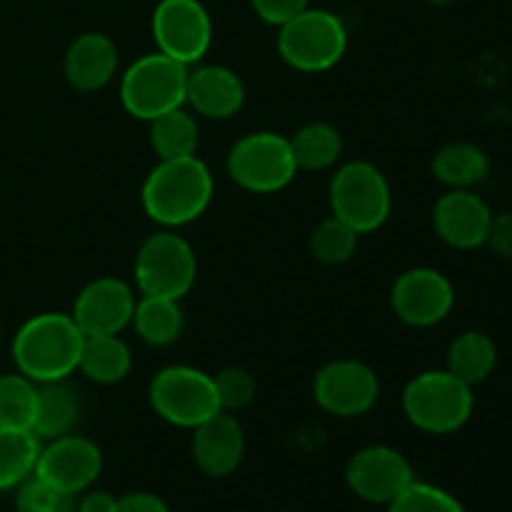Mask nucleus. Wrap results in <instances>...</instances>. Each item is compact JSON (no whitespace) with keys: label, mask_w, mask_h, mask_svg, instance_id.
<instances>
[{"label":"nucleus","mask_w":512,"mask_h":512,"mask_svg":"<svg viewBox=\"0 0 512 512\" xmlns=\"http://www.w3.org/2000/svg\"><path fill=\"white\" fill-rule=\"evenodd\" d=\"M215 178L198 155L158 160L140 188L143 213L160 228L178 230L195 223L210 208Z\"/></svg>","instance_id":"obj_1"},{"label":"nucleus","mask_w":512,"mask_h":512,"mask_svg":"<svg viewBox=\"0 0 512 512\" xmlns=\"http://www.w3.org/2000/svg\"><path fill=\"white\" fill-rule=\"evenodd\" d=\"M83 338L70 313L33 315L13 338L15 370L33 383L68 380L78 370Z\"/></svg>","instance_id":"obj_2"},{"label":"nucleus","mask_w":512,"mask_h":512,"mask_svg":"<svg viewBox=\"0 0 512 512\" xmlns=\"http://www.w3.org/2000/svg\"><path fill=\"white\" fill-rule=\"evenodd\" d=\"M400 405L413 428L428 435H450L470 420L475 395L450 370H425L405 385Z\"/></svg>","instance_id":"obj_3"},{"label":"nucleus","mask_w":512,"mask_h":512,"mask_svg":"<svg viewBox=\"0 0 512 512\" xmlns=\"http://www.w3.org/2000/svg\"><path fill=\"white\" fill-rule=\"evenodd\" d=\"M330 213L348 223L358 235L383 228L393 210V190L378 165L350 160L335 170L328 190Z\"/></svg>","instance_id":"obj_4"},{"label":"nucleus","mask_w":512,"mask_h":512,"mask_svg":"<svg viewBox=\"0 0 512 512\" xmlns=\"http://www.w3.org/2000/svg\"><path fill=\"white\" fill-rule=\"evenodd\" d=\"M348 28L343 18L323 8H305L278 25V53L300 73H325L348 53Z\"/></svg>","instance_id":"obj_5"},{"label":"nucleus","mask_w":512,"mask_h":512,"mask_svg":"<svg viewBox=\"0 0 512 512\" xmlns=\"http://www.w3.org/2000/svg\"><path fill=\"white\" fill-rule=\"evenodd\" d=\"M133 278L140 295L183 300L198 278V258L190 240L170 228L148 235L135 253Z\"/></svg>","instance_id":"obj_6"},{"label":"nucleus","mask_w":512,"mask_h":512,"mask_svg":"<svg viewBox=\"0 0 512 512\" xmlns=\"http://www.w3.org/2000/svg\"><path fill=\"white\" fill-rule=\"evenodd\" d=\"M230 180L255 195L280 193L300 173L288 135L258 130L235 140L225 158Z\"/></svg>","instance_id":"obj_7"},{"label":"nucleus","mask_w":512,"mask_h":512,"mask_svg":"<svg viewBox=\"0 0 512 512\" xmlns=\"http://www.w3.org/2000/svg\"><path fill=\"white\" fill-rule=\"evenodd\" d=\"M188 65L165 53H145L120 78V103L133 118L150 123L158 115L185 105Z\"/></svg>","instance_id":"obj_8"},{"label":"nucleus","mask_w":512,"mask_h":512,"mask_svg":"<svg viewBox=\"0 0 512 512\" xmlns=\"http://www.w3.org/2000/svg\"><path fill=\"white\" fill-rule=\"evenodd\" d=\"M150 408L175 428H198L220 413L213 375L193 365H168L153 375L148 385Z\"/></svg>","instance_id":"obj_9"},{"label":"nucleus","mask_w":512,"mask_h":512,"mask_svg":"<svg viewBox=\"0 0 512 512\" xmlns=\"http://www.w3.org/2000/svg\"><path fill=\"white\" fill-rule=\"evenodd\" d=\"M155 50L183 65H198L213 45V20L200 0H160L150 18Z\"/></svg>","instance_id":"obj_10"},{"label":"nucleus","mask_w":512,"mask_h":512,"mask_svg":"<svg viewBox=\"0 0 512 512\" xmlns=\"http://www.w3.org/2000/svg\"><path fill=\"white\" fill-rule=\"evenodd\" d=\"M313 398L320 410L335 418H360L378 403L380 378L363 360H333L315 373Z\"/></svg>","instance_id":"obj_11"},{"label":"nucleus","mask_w":512,"mask_h":512,"mask_svg":"<svg viewBox=\"0 0 512 512\" xmlns=\"http://www.w3.org/2000/svg\"><path fill=\"white\" fill-rule=\"evenodd\" d=\"M455 305V288L435 268H410L398 275L390 288V308L400 323L410 328H433L443 323Z\"/></svg>","instance_id":"obj_12"},{"label":"nucleus","mask_w":512,"mask_h":512,"mask_svg":"<svg viewBox=\"0 0 512 512\" xmlns=\"http://www.w3.org/2000/svg\"><path fill=\"white\" fill-rule=\"evenodd\" d=\"M100 473H103V453L98 445L83 435L68 433L40 445L33 475L63 493L80 495L93 488Z\"/></svg>","instance_id":"obj_13"},{"label":"nucleus","mask_w":512,"mask_h":512,"mask_svg":"<svg viewBox=\"0 0 512 512\" xmlns=\"http://www.w3.org/2000/svg\"><path fill=\"white\" fill-rule=\"evenodd\" d=\"M415 480L413 465L390 445H368L348 460L345 483L350 493L373 505H388Z\"/></svg>","instance_id":"obj_14"},{"label":"nucleus","mask_w":512,"mask_h":512,"mask_svg":"<svg viewBox=\"0 0 512 512\" xmlns=\"http://www.w3.org/2000/svg\"><path fill=\"white\" fill-rule=\"evenodd\" d=\"M135 290L120 278H95L75 295L70 315L83 335H120L130 328Z\"/></svg>","instance_id":"obj_15"},{"label":"nucleus","mask_w":512,"mask_h":512,"mask_svg":"<svg viewBox=\"0 0 512 512\" xmlns=\"http://www.w3.org/2000/svg\"><path fill=\"white\" fill-rule=\"evenodd\" d=\"M493 210L473 190H448L433 208V228L455 250L483 248Z\"/></svg>","instance_id":"obj_16"},{"label":"nucleus","mask_w":512,"mask_h":512,"mask_svg":"<svg viewBox=\"0 0 512 512\" xmlns=\"http://www.w3.org/2000/svg\"><path fill=\"white\" fill-rule=\"evenodd\" d=\"M193 460L208 478H228L243 465L245 430L235 413H215L193 428Z\"/></svg>","instance_id":"obj_17"},{"label":"nucleus","mask_w":512,"mask_h":512,"mask_svg":"<svg viewBox=\"0 0 512 512\" xmlns=\"http://www.w3.org/2000/svg\"><path fill=\"white\" fill-rule=\"evenodd\" d=\"M185 105L200 118H235L245 105L243 78L228 65H190Z\"/></svg>","instance_id":"obj_18"},{"label":"nucleus","mask_w":512,"mask_h":512,"mask_svg":"<svg viewBox=\"0 0 512 512\" xmlns=\"http://www.w3.org/2000/svg\"><path fill=\"white\" fill-rule=\"evenodd\" d=\"M63 73L70 88L80 93L103 90L118 73V45L98 30L80 33L65 50Z\"/></svg>","instance_id":"obj_19"},{"label":"nucleus","mask_w":512,"mask_h":512,"mask_svg":"<svg viewBox=\"0 0 512 512\" xmlns=\"http://www.w3.org/2000/svg\"><path fill=\"white\" fill-rule=\"evenodd\" d=\"M83 403L80 395L68 380H53V383H38V405H35L33 435L43 440H55L60 435L75 433Z\"/></svg>","instance_id":"obj_20"},{"label":"nucleus","mask_w":512,"mask_h":512,"mask_svg":"<svg viewBox=\"0 0 512 512\" xmlns=\"http://www.w3.org/2000/svg\"><path fill=\"white\" fill-rule=\"evenodd\" d=\"M433 178L448 190H473L475 185L485 183L490 175V158L480 145L455 140L435 150Z\"/></svg>","instance_id":"obj_21"},{"label":"nucleus","mask_w":512,"mask_h":512,"mask_svg":"<svg viewBox=\"0 0 512 512\" xmlns=\"http://www.w3.org/2000/svg\"><path fill=\"white\" fill-rule=\"evenodd\" d=\"M133 368L130 345L120 335H85L78 373L95 385L123 383Z\"/></svg>","instance_id":"obj_22"},{"label":"nucleus","mask_w":512,"mask_h":512,"mask_svg":"<svg viewBox=\"0 0 512 512\" xmlns=\"http://www.w3.org/2000/svg\"><path fill=\"white\" fill-rule=\"evenodd\" d=\"M130 328L150 348H168L183 335L185 315L180 300L158 298V295H138Z\"/></svg>","instance_id":"obj_23"},{"label":"nucleus","mask_w":512,"mask_h":512,"mask_svg":"<svg viewBox=\"0 0 512 512\" xmlns=\"http://www.w3.org/2000/svg\"><path fill=\"white\" fill-rule=\"evenodd\" d=\"M150 148L155 150L160 160L170 158H188V155L198 153L200 145V125L198 115L188 108L168 110V113L158 115L150 120Z\"/></svg>","instance_id":"obj_24"},{"label":"nucleus","mask_w":512,"mask_h":512,"mask_svg":"<svg viewBox=\"0 0 512 512\" xmlns=\"http://www.w3.org/2000/svg\"><path fill=\"white\" fill-rule=\"evenodd\" d=\"M495 365H498V348H495L493 338L480 330H465L450 343L445 370L475 388L493 375Z\"/></svg>","instance_id":"obj_25"},{"label":"nucleus","mask_w":512,"mask_h":512,"mask_svg":"<svg viewBox=\"0 0 512 512\" xmlns=\"http://www.w3.org/2000/svg\"><path fill=\"white\" fill-rule=\"evenodd\" d=\"M290 148H293L298 170L320 173V170H330L340 163L343 135L335 125L318 120V123H308L295 130V135H290Z\"/></svg>","instance_id":"obj_26"},{"label":"nucleus","mask_w":512,"mask_h":512,"mask_svg":"<svg viewBox=\"0 0 512 512\" xmlns=\"http://www.w3.org/2000/svg\"><path fill=\"white\" fill-rule=\"evenodd\" d=\"M40 445L30 430L0 428V490L18 488L35 473Z\"/></svg>","instance_id":"obj_27"},{"label":"nucleus","mask_w":512,"mask_h":512,"mask_svg":"<svg viewBox=\"0 0 512 512\" xmlns=\"http://www.w3.org/2000/svg\"><path fill=\"white\" fill-rule=\"evenodd\" d=\"M35 405H38V383L25 378L18 370L0 375V428L33 433Z\"/></svg>","instance_id":"obj_28"},{"label":"nucleus","mask_w":512,"mask_h":512,"mask_svg":"<svg viewBox=\"0 0 512 512\" xmlns=\"http://www.w3.org/2000/svg\"><path fill=\"white\" fill-rule=\"evenodd\" d=\"M358 240L360 235L348 223L330 215L323 223L315 225L313 233H310V255L323 265H343L355 255Z\"/></svg>","instance_id":"obj_29"},{"label":"nucleus","mask_w":512,"mask_h":512,"mask_svg":"<svg viewBox=\"0 0 512 512\" xmlns=\"http://www.w3.org/2000/svg\"><path fill=\"white\" fill-rule=\"evenodd\" d=\"M388 512H465V508L448 490L413 480L393 503H388Z\"/></svg>","instance_id":"obj_30"},{"label":"nucleus","mask_w":512,"mask_h":512,"mask_svg":"<svg viewBox=\"0 0 512 512\" xmlns=\"http://www.w3.org/2000/svg\"><path fill=\"white\" fill-rule=\"evenodd\" d=\"M15 512H75V495L63 493L38 475H30L18 485Z\"/></svg>","instance_id":"obj_31"},{"label":"nucleus","mask_w":512,"mask_h":512,"mask_svg":"<svg viewBox=\"0 0 512 512\" xmlns=\"http://www.w3.org/2000/svg\"><path fill=\"white\" fill-rule=\"evenodd\" d=\"M215 383V395H218V405L223 413H238L245 410L258 395V383H255L253 375L245 368L238 365H230L223 368L218 375H213Z\"/></svg>","instance_id":"obj_32"},{"label":"nucleus","mask_w":512,"mask_h":512,"mask_svg":"<svg viewBox=\"0 0 512 512\" xmlns=\"http://www.w3.org/2000/svg\"><path fill=\"white\" fill-rule=\"evenodd\" d=\"M250 5L263 23L278 28L285 20L295 18L305 8H310V0H250Z\"/></svg>","instance_id":"obj_33"},{"label":"nucleus","mask_w":512,"mask_h":512,"mask_svg":"<svg viewBox=\"0 0 512 512\" xmlns=\"http://www.w3.org/2000/svg\"><path fill=\"white\" fill-rule=\"evenodd\" d=\"M485 245H488L498 258L512 260V213L493 215Z\"/></svg>","instance_id":"obj_34"},{"label":"nucleus","mask_w":512,"mask_h":512,"mask_svg":"<svg viewBox=\"0 0 512 512\" xmlns=\"http://www.w3.org/2000/svg\"><path fill=\"white\" fill-rule=\"evenodd\" d=\"M118 512H170V508L155 493H128L118 498Z\"/></svg>","instance_id":"obj_35"},{"label":"nucleus","mask_w":512,"mask_h":512,"mask_svg":"<svg viewBox=\"0 0 512 512\" xmlns=\"http://www.w3.org/2000/svg\"><path fill=\"white\" fill-rule=\"evenodd\" d=\"M75 512H118V498L105 490H85Z\"/></svg>","instance_id":"obj_36"},{"label":"nucleus","mask_w":512,"mask_h":512,"mask_svg":"<svg viewBox=\"0 0 512 512\" xmlns=\"http://www.w3.org/2000/svg\"><path fill=\"white\" fill-rule=\"evenodd\" d=\"M423 3H428V5H435V8H445V5H453L455 0H423Z\"/></svg>","instance_id":"obj_37"},{"label":"nucleus","mask_w":512,"mask_h":512,"mask_svg":"<svg viewBox=\"0 0 512 512\" xmlns=\"http://www.w3.org/2000/svg\"><path fill=\"white\" fill-rule=\"evenodd\" d=\"M285 512H295V510H285Z\"/></svg>","instance_id":"obj_38"}]
</instances>
